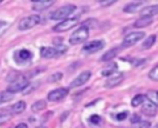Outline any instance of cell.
I'll list each match as a JSON object with an SVG mask.
<instances>
[{
    "label": "cell",
    "instance_id": "obj_1",
    "mask_svg": "<svg viewBox=\"0 0 158 128\" xmlns=\"http://www.w3.org/2000/svg\"><path fill=\"white\" fill-rule=\"evenodd\" d=\"M89 37V28L86 26H80L79 28H77L72 36L69 37V44L75 46V44H80L84 41H86V38Z\"/></svg>",
    "mask_w": 158,
    "mask_h": 128
},
{
    "label": "cell",
    "instance_id": "obj_2",
    "mask_svg": "<svg viewBox=\"0 0 158 128\" xmlns=\"http://www.w3.org/2000/svg\"><path fill=\"white\" fill-rule=\"evenodd\" d=\"M27 85H28V79H27V76L20 75V76H17L15 80H12V81L9 84L6 91H9L10 94L20 92V91H23Z\"/></svg>",
    "mask_w": 158,
    "mask_h": 128
},
{
    "label": "cell",
    "instance_id": "obj_3",
    "mask_svg": "<svg viewBox=\"0 0 158 128\" xmlns=\"http://www.w3.org/2000/svg\"><path fill=\"white\" fill-rule=\"evenodd\" d=\"M75 9H77L75 5H64V6L59 7V9H57V10L51 15V18H52V20H56V21H58V20H62V21H63V20L70 17V15L74 12Z\"/></svg>",
    "mask_w": 158,
    "mask_h": 128
},
{
    "label": "cell",
    "instance_id": "obj_4",
    "mask_svg": "<svg viewBox=\"0 0 158 128\" xmlns=\"http://www.w3.org/2000/svg\"><path fill=\"white\" fill-rule=\"evenodd\" d=\"M42 18L40 15H30L27 17H23L20 22H19V30L20 31H26L30 30L35 26H37L38 23H41Z\"/></svg>",
    "mask_w": 158,
    "mask_h": 128
},
{
    "label": "cell",
    "instance_id": "obj_5",
    "mask_svg": "<svg viewBox=\"0 0 158 128\" xmlns=\"http://www.w3.org/2000/svg\"><path fill=\"white\" fill-rule=\"evenodd\" d=\"M78 22H79V16H70V17L60 21L58 25H56L53 27V31L54 32H65V31L70 30L72 27H74Z\"/></svg>",
    "mask_w": 158,
    "mask_h": 128
},
{
    "label": "cell",
    "instance_id": "obj_6",
    "mask_svg": "<svg viewBox=\"0 0 158 128\" xmlns=\"http://www.w3.org/2000/svg\"><path fill=\"white\" fill-rule=\"evenodd\" d=\"M65 47H42L41 48V55L42 58H46V59H49V58H56L60 54H63L65 52Z\"/></svg>",
    "mask_w": 158,
    "mask_h": 128
},
{
    "label": "cell",
    "instance_id": "obj_7",
    "mask_svg": "<svg viewBox=\"0 0 158 128\" xmlns=\"http://www.w3.org/2000/svg\"><path fill=\"white\" fill-rule=\"evenodd\" d=\"M144 37V32H131L125 36L123 41H122V47L123 48H128L135 46L138 41H141Z\"/></svg>",
    "mask_w": 158,
    "mask_h": 128
},
{
    "label": "cell",
    "instance_id": "obj_8",
    "mask_svg": "<svg viewBox=\"0 0 158 128\" xmlns=\"http://www.w3.org/2000/svg\"><path fill=\"white\" fill-rule=\"evenodd\" d=\"M67 95H68V89H65V87H59V89H54V90L49 91L48 95H47V98H48V101L56 102V101L63 100Z\"/></svg>",
    "mask_w": 158,
    "mask_h": 128
},
{
    "label": "cell",
    "instance_id": "obj_9",
    "mask_svg": "<svg viewBox=\"0 0 158 128\" xmlns=\"http://www.w3.org/2000/svg\"><path fill=\"white\" fill-rule=\"evenodd\" d=\"M14 59L17 64H26L32 59V53L27 49H20V50L15 52Z\"/></svg>",
    "mask_w": 158,
    "mask_h": 128
},
{
    "label": "cell",
    "instance_id": "obj_10",
    "mask_svg": "<svg viewBox=\"0 0 158 128\" xmlns=\"http://www.w3.org/2000/svg\"><path fill=\"white\" fill-rule=\"evenodd\" d=\"M104 46H105L104 41H101V39H95V41H91V42L86 43V44L83 47V50H84L85 53L91 54V53H95V52H99L100 49H102Z\"/></svg>",
    "mask_w": 158,
    "mask_h": 128
},
{
    "label": "cell",
    "instance_id": "obj_11",
    "mask_svg": "<svg viewBox=\"0 0 158 128\" xmlns=\"http://www.w3.org/2000/svg\"><path fill=\"white\" fill-rule=\"evenodd\" d=\"M90 76H91V73L90 71H83V73H80L72 82H70V85H69V87H78V86H81V85H84L89 79H90Z\"/></svg>",
    "mask_w": 158,
    "mask_h": 128
},
{
    "label": "cell",
    "instance_id": "obj_12",
    "mask_svg": "<svg viewBox=\"0 0 158 128\" xmlns=\"http://www.w3.org/2000/svg\"><path fill=\"white\" fill-rule=\"evenodd\" d=\"M142 113H144L146 116H149V117H154L157 114V106L147 100L142 103Z\"/></svg>",
    "mask_w": 158,
    "mask_h": 128
},
{
    "label": "cell",
    "instance_id": "obj_13",
    "mask_svg": "<svg viewBox=\"0 0 158 128\" xmlns=\"http://www.w3.org/2000/svg\"><path fill=\"white\" fill-rule=\"evenodd\" d=\"M122 81H123V74H122V73L115 74V75L110 76V78L106 80V82H105V87H115V86L120 85Z\"/></svg>",
    "mask_w": 158,
    "mask_h": 128
},
{
    "label": "cell",
    "instance_id": "obj_14",
    "mask_svg": "<svg viewBox=\"0 0 158 128\" xmlns=\"http://www.w3.org/2000/svg\"><path fill=\"white\" fill-rule=\"evenodd\" d=\"M54 4L53 0H40V1H33L32 2V9L35 11H43L46 9H48L49 6H52Z\"/></svg>",
    "mask_w": 158,
    "mask_h": 128
},
{
    "label": "cell",
    "instance_id": "obj_15",
    "mask_svg": "<svg viewBox=\"0 0 158 128\" xmlns=\"http://www.w3.org/2000/svg\"><path fill=\"white\" fill-rule=\"evenodd\" d=\"M158 14V6L157 5H151V6H146L144 9L141 10V17H153Z\"/></svg>",
    "mask_w": 158,
    "mask_h": 128
},
{
    "label": "cell",
    "instance_id": "obj_16",
    "mask_svg": "<svg viewBox=\"0 0 158 128\" xmlns=\"http://www.w3.org/2000/svg\"><path fill=\"white\" fill-rule=\"evenodd\" d=\"M152 22H153V18H151V17H139V18L133 23V27H135V28H143V27L149 26Z\"/></svg>",
    "mask_w": 158,
    "mask_h": 128
},
{
    "label": "cell",
    "instance_id": "obj_17",
    "mask_svg": "<svg viewBox=\"0 0 158 128\" xmlns=\"http://www.w3.org/2000/svg\"><path fill=\"white\" fill-rule=\"evenodd\" d=\"M141 5H142V2H141V1H136V2L127 4V5L123 7V12H128V14L137 12V11L141 9Z\"/></svg>",
    "mask_w": 158,
    "mask_h": 128
},
{
    "label": "cell",
    "instance_id": "obj_18",
    "mask_svg": "<svg viewBox=\"0 0 158 128\" xmlns=\"http://www.w3.org/2000/svg\"><path fill=\"white\" fill-rule=\"evenodd\" d=\"M11 116H12V112L10 108H1L0 110V124H4L7 121H10Z\"/></svg>",
    "mask_w": 158,
    "mask_h": 128
},
{
    "label": "cell",
    "instance_id": "obj_19",
    "mask_svg": "<svg viewBox=\"0 0 158 128\" xmlns=\"http://www.w3.org/2000/svg\"><path fill=\"white\" fill-rule=\"evenodd\" d=\"M118 52H120V49L118 48H112V49H110V50H107L102 57H101V60L102 62H107V60H111L112 58H115L117 54H118Z\"/></svg>",
    "mask_w": 158,
    "mask_h": 128
},
{
    "label": "cell",
    "instance_id": "obj_20",
    "mask_svg": "<svg viewBox=\"0 0 158 128\" xmlns=\"http://www.w3.org/2000/svg\"><path fill=\"white\" fill-rule=\"evenodd\" d=\"M25 108H26V103H25V101H19V102H16L15 105H12V107H11L10 110H11L12 113L19 114V113H22V112L25 111Z\"/></svg>",
    "mask_w": 158,
    "mask_h": 128
},
{
    "label": "cell",
    "instance_id": "obj_21",
    "mask_svg": "<svg viewBox=\"0 0 158 128\" xmlns=\"http://www.w3.org/2000/svg\"><path fill=\"white\" fill-rule=\"evenodd\" d=\"M44 108H46V102H44L43 100L36 101V102L31 106V110H32V112H35V113H37V112H40V111H42V110H44Z\"/></svg>",
    "mask_w": 158,
    "mask_h": 128
},
{
    "label": "cell",
    "instance_id": "obj_22",
    "mask_svg": "<svg viewBox=\"0 0 158 128\" xmlns=\"http://www.w3.org/2000/svg\"><path fill=\"white\" fill-rule=\"evenodd\" d=\"M116 70H117V65H116L115 63H111L107 68H105V69L101 70V74H102L104 76H109V75H112Z\"/></svg>",
    "mask_w": 158,
    "mask_h": 128
},
{
    "label": "cell",
    "instance_id": "obj_23",
    "mask_svg": "<svg viewBox=\"0 0 158 128\" xmlns=\"http://www.w3.org/2000/svg\"><path fill=\"white\" fill-rule=\"evenodd\" d=\"M14 98V95L10 94L9 91H1L0 92V105L5 103V102H10Z\"/></svg>",
    "mask_w": 158,
    "mask_h": 128
},
{
    "label": "cell",
    "instance_id": "obj_24",
    "mask_svg": "<svg viewBox=\"0 0 158 128\" xmlns=\"http://www.w3.org/2000/svg\"><path fill=\"white\" fill-rule=\"evenodd\" d=\"M144 101H146V96H144V95H142V94H138V95H136V96L132 98L131 105H132L133 107H137L138 105H142Z\"/></svg>",
    "mask_w": 158,
    "mask_h": 128
},
{
    "label": "cell",
    "instance_id": "obj_25",
    "mask_svg": "<svg viewBox=\"0 0 158 128\" xmlns=\"http://www.w3.org/2000/svg\"><path fill=\"white\" fill-rule=\"evenodd\" d=\"M154 42H156V34L148 36V38L142 43V49H148V48H151V47L154 44Z\"/></svg>",
    "mask_w": 158,
    "mask_h": 128
},
{
    "label": "cell",
    "instance_id": "obj_26",
    "mask_svg": "<svg viewBox=\"0 0 158 128\" xmlns=\"http://www.w3.org/2000/svg\"><path fill=\"white\" fill-rule=\"evenodd\" d=\"M146 98H147L149 102H152V103H154V105L157 106V103H158V98H157V91H154V90L148 91V92H147V95H146Z\"/></svg>",
    "mask_w": 158,
    "mask_h": 128
},
{
    "label": "cell",
    "instance_id": "obj_27",
    "mask_svg": "<svg viewBox=\"0 0 158 128\" xmlns=\"http://www.w3.org/2000/svg\"><path fill=\"white\" fill-rule=\"evenodd\" d=\"M148 78H149L151 80H153V81H158V66H157V65H154V66L152 68V70H151L149 74H148Z\"/></svg>",
    "mask_w": 158,
    "mask_h": 128
},
{
    "label": "cell",
    "instance_id": "obj_28",
    "mask_svg": "<svg viewBox=\"0 0 158 128\" xmlns=\"http://www.w3.org/2000/svg\"><path fill=\"white\" fill-rule=\"evenodd\" d=\"M149 127H151V123L148 121H139L131 126V128H149Z\"/></svg>",
    "mask_w": 158,
    "mask_h": 128
},
{
    "label": "cell",
    "instance_id": "obj_29",
    "mask_svg": "<svg viewBox=\"0 0 158 128\" xmlns=\"http://www.w3.org/2000/svg\"><path fill=\"white\" fill-rule=\"evenodd\" d=\"M62 78H63V74H62V73H54V74H52L47 80H48V82H54V81L60 80Z\"/></svg>",
    "mask_w": 158,
    "mask_h": 128
},
{
    "label": "cell",
    "instance_id": "obj_30",
    "mask_svg": "<svg viewBox=\"0 0 158 128\" xmlns=\"http://www.w3.org/2000/svg\"><path fill=\"white\" fill-rule=\"evenodd\" d=\"M89 121H90V123H91V124H99V123H100V121H101V118H100V116H99V114H93V116H90Z\"/></svg>",
    "mask_w": 158,
    "mask_h": 128
},
{
    "label": "cell",
    "instance_id": "obj_31",
    "mask_svg": "<svg viewBox=\"0 0 158 128\" xmlns=\"http://www.w3.org/2000/svg\"><path fill=\"white\" fill-rule=\"evenodd\" d=\"M141 121V117H139V114H137V113H133L132 116H131V123L132 124H135V123H137V122H139Z\"/></svg>",
    "mask_w": 158,
    "mask_h": 128
},
{
    "label": "cell",
    "instance_id": "obj_32",
    "mask_svg": "<svg viewBox=\"0 0 158 128\" xmlns=\"http://www.w3.org/2000/svg\"><path fill=\"white\" fill-rule=\"evenodd\" d=\"M127 112H121V113H118L117 116H116V118H117V121H123V119H126L127 118Z\"/></svg>",
    "mask_w": 158,
    "mask_h": 128
},
{
    "label": "cell",
    "instance_id": "obj_33",
    "mask_svg": "<svg viewBox=\"0 0 158 128\" xmlns=\"http://www.w3.org/2000/svg\"><path fill=\"white\" fill-rule=\"evenodd\" d=\"M115 1L114 0H109V1H99V4L101 5V6H110V5H112Z\"/></svg>",
    "mask_w": 158,
    "mask_h": 128
},
{
    "label": "cell",
    "instance_id": "obj_34",
    "mask_svg": "<svg viewBox=\"0 0 158 128\" xmlns=\"http://www.w3.org/2000/svg\"><path fill=\"white\" fill-rule=\"evenodd\" d=\"M15 128H28V127H27V124H26V123H19Z\"/></svg>",
    "mask_w": 158,
    "mask_h": 128
},
{
    "label": "cell",
    "instance_id": "obj_35",
    "mask_svg": "<svg viewBox=\"0 0 158 128\" xmlns=\"http://www.w3.org/2000/svg\"><path fill=\"white\" fill-rule=\"evenodd\" d=\"M36 128H46V127H36Z\"/></svg>",
    "mask_w": 158,
    "mask_h": 128
}]
</instances>
